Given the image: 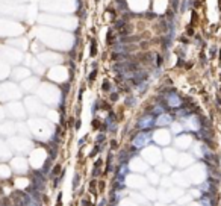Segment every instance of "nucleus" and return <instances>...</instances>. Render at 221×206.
I'll use <instances>...</instances> for the list:
<instances>
[{
    "label": "nucleus",
    "mask_w": 221,
    "mask_h": 206,
    "mask_svg": "<svg viewBox=\"0 0 221 206\" xmlns=\"http://www.w3.org/2000/svg\"><path fill=\"white\" fill-rule=\"evenodd\" d=\"M151 136L150 134H138L135 138H133V147H136V149H141V147H144V145H147V144L150 143Z\"/></svg>",
    "instance_id": "nucleus-1"
},
{
    "label": "nucleus",
    "mask_w": 221,
    "mask_h": 206,
    "mask_svg": "<svg viewBox=\"0 0 221 206\" xmlns=\"http://www.w3.org/2000/svg\"><path fill=\"white\" fill-rule=\"evenodd\" d=\"M167 102H168V105H170L171 108H177V106H180V105H182V99H180L176 92H174V90L170 91V94L167 96Z\"/></svg>",
    "instance_id": "nucleus-2"
},
{
    "label": "nucleus",
    "mask_w": 221,
    "mask_h": 206,
    "mask_svg": "<svg viewBox=\"0 0 221 206\" xmlns=\"http://www.w3.org/2000/svg\"><path fill=\"white\" fill-rule=\"evenodd\" d=\"M153 124H155V118H153V115H144L138 121V127L139 129H150V127H153Z\"/></svg>",
    "instance_id": "nucleus-3"
},
{
    "label": "nucleus",
    "mask_w": 221,
    "mask_h": 206,
    "mask_svg": "<svg viewBox=\"0 0 221 206\" xmlns=\"http://www.w3.org/2000/svg\"><path fill=\"white\" fill-rule=\"evenodd\" d=\"M171 123V117L167 115V114H160L158 118H156V124H160V126H167Z\"/></svg>",
    "instance_id": "nucleus-4"
},
{
    "label": "nucleus",
    "mask_w": 221,
    "mask_h": 206,
    "mask_svg": "<svg viewBox=\"0 0 221 206\" xmlns=\"http://www.w3.org/2000/svg\"><path fill=\"white\" fill-rule=\"evenodd\" d=\"M145 81V73L144 71H136L133 73V77H132V82L135 85H138V83H141V82Z\"/></svg>",
    "instance_id": "nucleus-5"
},
{
    "label": "nucleus",
    "mask_w": 221,
    "mask_h": 206,
    "mask_svg": "<svg viewBox=\"0 0 221 206\" xmlns=\"http://www.w3.org/2000/svg\"><path fill=\"white\" fill-rule=\"evenodd\" d=\"M164 111H165V105H155L153 106V114L160 115V114H164Z\"/></svg>",
    "instance_id": "nucleus-6"
},
{
    "label": "nucleus",
    "mask_w": 221,
    "mask_h": 206,
    "mask_svg": "<svg viewBox=\"0 0 221 206\" xmlns=\"http://www.w3.org/2000/svg\"><path fill=\"white\" fill-rule=\"evenodd\" d=\"M126 174H127V165L121 162V167H120V170H118V176H121V177H124Z\"/></svg>",
    "instance_id": "nucleus-7"
},
{
    "label": "nucleus",
    "mask_w": 221,
    "mask_h": 206,
    "mask_svg": "<svg viewBox=\"0 0 221 206\" xmlns=\"http://www.w3.org/2000/svg\"><path fill=\"white\" fill-rule=\"evenodd\" d=\"M209 198H211V197H207V200H206V197H204L203 200H202L204 206H212V203H211V200H209Z\"/></svg>",
    "instance_id": "nucleus-8"
},
{
    "label": "nucleus",
    "mask_w": 221,
    "mask_h": 206,
    "mask_svg": "<svg viewBox=\"0 0 221 206\" xmlns=\"http://www.w3.org/2000/svg\"><path fill=\"white\" fill-rule=\"evenodd\" d=\"M156 65H158V67L162 65V58H160V56H156Z\"/></svg>",
    "instance_id": "nucleus-9"
},
{
    "label": "nucleus",
    "mask_w": 221,
    "mask_h": 206,
    "mask_svg": "<svg viewBox=\"0 0 221 206\" xmlns=\"http://www.w3.org/2000/svg\"><path fill=\"white\" fill-rule=\"evenodd\" d=\"M59 171H61V167H59V165H56V167L53 168V174H59Z\"/></svg>",
    "instance_id": "nucleus-10"
},
{
    "label": "nucleus",
    "mask_w": 221,
    "mask_h": 206,
    "mask_svg": "<svg viewBox=\"0 0 221 206\" xmlns=\"http://www.w3.org/2000/svg\"><path fill=\"white\" fill-rule=\"evenodd\" d=\"M123 26H124V21H118V23H117V26H115V27H118V29H121Z\"/></svg>",
    "instance_id": "nucleus-11"
},
{
    "label": "nucleus",
    "mask_w": 221,
    "mask_h": 206,
    "mask_svg": "<svg viewBox=\"0 0 221 206\" xmlns=\"http://www.w3.org/2000/svg\"><path fill=\"white\" fill-rule=\"evenodd\" d=\"M103 139H105V136H103V135H100V136H97V143H102Z\"/></svg>",
    "instance_id": "nucleus-12"
},
{
    "label": "nucleus",
    "mask_w": 221,
    "mask_h": 206,
    "mask_svg": "<svg viewBox=\"0 0 221 206\" xmlns=\"http://www.w3.org/2000/svg\"><path fill=\"white\" fill-rule=\"evenodd\" d=\"M103 88H105V90H109V82H105V83H103Z\"/></svg>",
    "instance_id": "nucleus-13"
}]
</instances>
